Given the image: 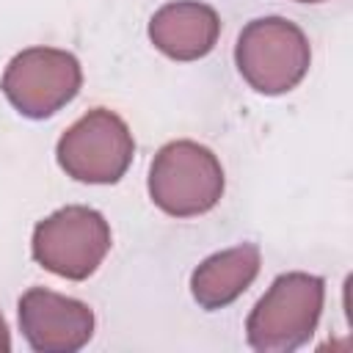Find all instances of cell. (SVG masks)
Wrapping results in <instances>:
<instances>
[{"label": "cell", "mask_w": 353, "mask_h": 353, "mask_svg": "<svg viewBox=\"0 0 353 353\" xmlns=\"http://www.w3.org/2000/svg\"><path fill=\"white\" fill-rule=\"evenodd\" d=\"M234 63L254 91L279 97L292 91L306 77L312 47L295 22L284 17H259L240 30Z\"/></svg>", "instance_id": "obj_3"}, {"label": "cell", "mask_w": 353, "mask_h": 353, "mask_svg": "<svg viewBox=\"0 0 353 353\" xmlns=\"http://www.w3.org/2000/svg\"><path fill=\"white\" fill-rule=\"evenodd\" d=\"M135 154V141L127 121L108 110L94 108L80 116L55 146V160L66 176L85 185L119 182Z\"/></svg>", "instance_id": "obj_5"}, {"label": "cell", "mask_w": 353, "mask_h": 353, "mask_svg": "<svg viewBox=\"0 0 353 353\" xmlns=\"http://www.w3.org/2000/svg\"><path fill=\"white\" fill-rule=\"evenodd\" d=\"M221 36V17L199 0L165 3L149 19V41L171 61H199L212 52Z\"/></svg>", "instance_id": "obj_8"}, {"label": "cell", "mask_w": 353, "mask_h": 353, "mask_svg": "<svg viewBox=\"0 0 353 353\" xmlns=\"http://www.w3.org/2000/svg\"><path fill=\"white\" fill-rule=\"evenodd\" d=\"M223 185L221 160L196 141H168L149 165V199L171 218L210 212L221 201Z\"/></svg>", "instance_id": "obj_2"}, {"label": "cell", "mask_w": 353, "mask_h": 353, "mask_svg": "<svg viewBox=\"0 0 353 353\" xmlns=\"http://www.w3.org/2000/svg\"><path fill=\"white\" fill-rule=\"evenodd\" d=\"M325 281L292 270L273 279L245 320V339L259 353H290L306 345L320 323Z\"/></svg>", "instance_id": "obj_1"}, {"label": "cell", "mask_w": 353, "mask_h": 353, "mask_svg": "<svg viewBox=\"0 0 353 353\" xmlns=\"http://www.w3.org/2000/svg\"><path fill=\"white\" fill-rule=\"evenodd\" d=\"M30 251L44 270L69 281H83L108 256L110 226L102 212L69 204L36 223Z\"/></svg>", "instance_id": "obj_4"}, {"label": "cell", "mask_w": 353, "mask_h": 353, "mask_svg": "<svg viewBox=\"0 0 353 353\" xmlns=\"http://www.w3.org/2000/svg\"><path fill=\"white\" fill-rule=\"evenodd\" d=\"M259 268L262 254L254 243H240L234 248L218 251L190 273V295L201 309H223L254 284Z\"/></svg>", "instance_id": "obj_9"}, {"label": "cell", "mask_w": 353, "mask_h": 353, "mask_svg": "<svg viewBox=\"0 0 353 353\" xmlns=\"http://www.w3.org/2000/svg\"><path fill=\"white\" fill-rule=\"evenodd\" d=\"M19 328L36 353H74L94 334V312L77 298L30 287L19 298Z\"/></svg>", "instance_id": "obj_7"}, {"label": "cell", "mask_w": 353, "mask_h": 353, "mask_svg": "<svg viewBox=\"0 0 353 353\" xmlns=\"http://www.w3.org/2000/svg\"><path fill=\"white\" fill-rule=\"evenodd\" d=\"M11 350V334H8V325L0 314V353H8Z\"/></svg>", "instance_id": "obj_10"}, {"label": "cell", "mask_w": 353, "mask_h": 353, "mask_svg": "<svg viewBox=\"0 0 353 353\" xmlns=\"http://www.w3.org/2000/svg\"><path fill=\"white\" fill-rule=\"evenodd\" d=\"M295 3H323V0H295Z\"/></svg>", "instance_id": "obj_11"}, {"label": "cell", "mask_w": 353, "mask_h": 353, "mask_svg": "<svg viewBox=\"0 0 353 353\" xmlns=\"http://www.w3.org/2000/svg\"><path fill=\"white\" fill-rule=\"evenodd\" d=\"M80 85V61L58 47H28L17 52L0 80L6 99L28 119L58 113L77 97Z\"/></svg>", "instance_id": "obj_6"}]
</instances>
